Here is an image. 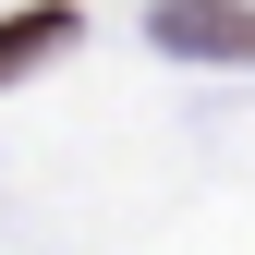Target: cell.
<instances>
[{
	"mask_svg": "<svg viewBox=\"0 0 255 255\" xmlns=\"http://www.w3.org/2000/svg\"><path fill=\"white\" fill-rule=\"evenodd\" d=\"M158 49H182V61H255V12L243 0H158Z\"/></svg>",
	"mask_w": 255,
	"mask_h": 255,
	"instance_id": "cell-1",
	"label": "cell"
},
{
	"mask_svg": "<svg viewBox=\"0 0 255 255\" xmlns=\"http://www.w3.org/2000/svg\"><path fill=\"white\" fill-rule=\"evenodd\" d=\"M73 49V0H37V12H12L0 24V85H24L37 61H61Z\"/></svg>",
	"mask_w": 255,
	"mask_h": 255,
	"instance_id": "cell-2",
	"label": "cell"
}]
</instances>
